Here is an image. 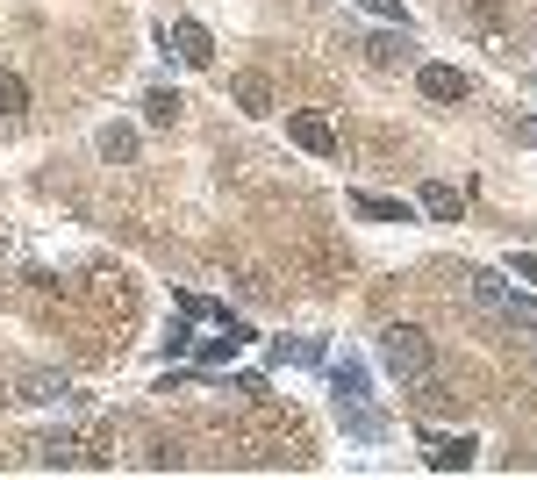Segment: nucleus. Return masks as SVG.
Returning a JSON list of instances; mask_svg holds the SVG:
<instances>
[{
  "label": "nucleus",
  "instance_id": "obj_1",
  "mask_svg": "<svg viewBox=\"0 0 537 480\" xmlns=\"http://www.w3.org/2000/svg\"><path fill=\"white\" fill-rule=\"evenodd\" d=\"M459 280H466V294L480 301V309H495V316H502L509 330H523V337H537V301H530V294H516L509 280H495V273H487V266H466Z\"/></svg>",
  "mask_w": 537,
  "mask_h": 480
},
{
  "label": "nucleus",
  "instance_id": "obj_2",
  "mask_svg": "<svg viewBox=\"0 0 537 480\" xmlns=\"http://www.w3.org/2000/svg\"><path fill=\"white\" fill-rule=\"evenodd\" d=\"M380 366L394 373V380H430L437 373V359H430V337L416 330V323H394V330H380Z\"/></svg>",
  "mask_w": 537,
  "mask_h": 480
},
{
  "label": "nucleus",
  "instance_id": "obj_3",
  "mask_svg": "<svg viewBox=\"0 0 537 480\" xmlns=\"http://www.w3.org/2000/svg\"><path fill=\"white\" fill-rule=\"evenodd\" d=\"M287 137H294L301 151H316V158H337V122L316 115V108H294V115H287Z\"/></svg>",
  "mask_w": 537,
  "mask_h": 480
},
{
  "label": "nucleus",
  "instance_id": "obj_4",
  "mask_svg": "<svg viewBox=\"0 0 537 480\" xmlns=\"http://www.w3.org/2000/svg\"><path fill=\"white\" fill-rule=\"evenodd\" d=\"M15 395H22V402H36V409H51V402H65V395H72V380H65V373L29 366V373H15Z\"/></svg>",
  "mask_w": 537,
  "mask_h": 480
},
{
  "label": "nucleus",
  "instance_id": "obj_5",
  "mask_svg": "<svg viewBox=\"0 0 537 480\" xmlns=\"http://www.w3.org/2000/svg\"><path fill=\"white\" fill-rule=\"evenodd\" d=\"M230 101L244 108V115H273L280 101H273V79H265V72H237L230 79Z\"/></svg>",
  "mask_w": 537,
  "mask_h": 480
},
{
  "label": "nucleus",
  "instance_id": "obj_6",
  "mask_svg": "<svg viewBox=\"0 0 537 480\" xmlns=\"http://www.w3.org/2000/svg\"><path fill=\"white\" fill-rule=\"evenodd\" d=\"M172 43H179V58H187V65H215V36H208L194 15H179V22H172Z\"/></svg>",
  "mask_w": 537,
  "mask_h": 480
},
{
  "label": "nucleus",
  "instance_id": "obj_7",
  "mask_svg": "<svg viewBox=\"0 0 537 480\" xmlns=\"http://www.w3.org/2000/svg\"><path fill=\"white\" fill-rule=\"evenodd\" d=\"M416 86H423V101H466V72L459 65H423Z\"/></svg>",
  "mask_w": 537,
  "mask_h": 480
},
{
  "label": "nucleus",
  "instance_id": "obj_8",
  "mask_svg": "<svg viewBox=\"0 0 537 480\" xmlns=\"http://www.w3.org/2000/svg\"><path fill=\"white\" fill-rule=\"evenodd\" d=\"M337 416H344L351 438H366V445H380V438H387V416L373 409V395H366V402H337Z\"/></svg>",
  "mask_w": 537,
  "mask_h": 480
},
{
  "label": "nucleus",
  "instance_id": "obj_9",
  "mask_svg": "<svg viewBox=\"0 0 537 480\" xmlns=\"http://www.w3.org/2000/svg\"><path fill=\"white\" fill-rule=\"evenodd\" d=\"M351 215H366V223H416L409 201H387V194H366V187L351 194Z\"/></svg>",
  "mask_w": 537,
  "mask_h": 480
},
{
  "label": "nucleus",
  "instance_id": "obj_10",
  "mask_svg": "<svg viewBox=\"0 0 537 480\" xmlns=\"http://www.w3.org/2000/svg\"><path fill=\"white\" fill-rule=\"evenodd\" d=\"M416 208L430 215V223H459V208H466V201H459V187H452V180H430V187L416 194Z\"/></svg>",
  "mask_w": 537,
  "mask_h": 480
},
{
  "label": "nucleus",
  "instance_id": "obj_11",
  "mask_svg": "<svg viewBox=\"0 0 537 480\" xmlns=\"http://www.w3.org/2000/svg\"><path fill=\"white\" fill-rule=\"evenodd\" d=\"M473 466V438H430V473H466Z\"/></svg>",
  "mask_w": 537,
  "mask_h": 480
},
{
  "label": "nucleus",
  "instance_id": "obj_12",
  "mask_svg": "<svg viewBox=\"0 0 537 480\" xmlns=\"http://www.w3.org/2000/svg\"><path fill=\"white\" fill-rule=\"evenodd\" d=\"M330 387H337V402H366V366L344 352V359L330 366Z\"/></svg>",
  "mask_w": 537,
  "mask_h": 480
},
{
  "label": "nucleus",
  "instance_id": "obj_13",
  "mask_svg": "<svg viewBox=\"0 0 537 480\" xmlns=\"http://www.w3.org/2000/svg\"><path fill=\"white\" fill-rule=\"evenodd\" d=\"M179 108H187V101H179L172 86H151V94H144V122H151V129H172V122H179Z\"/></svg>",
  "mask_w": 537,
  "mask_h": 480
},
{
  "label": "nucleus",
  "instance_id": "obj_14",
  "mask_svg": "<svg viewBox=\"0 0 537 480\" xmlns=\"http://www.w3.org/2000/svg\"><path fill=\"white\" fill-rule=\"evenodd\" d=\"M101 158H108V165H129V158H137V129H129V122H108V129H101Z\"/></svg>",
  "mask_w": 537,
  "mask_h": 480
},
{
  "label": "nucleus",
  "instance_id": "obj_15",
  "mask_svg": "<svg viewBox=\"0 0 537 480\" xmlns=\"http://www.w3.org/2000/svg\"><path fill=\"white\" fill-rule=\"evenodd\" d=\"M366 51H373V65H409V58H416V51H409V29H401V36H373Z\"/></svg>",
  "mask_w": 537,
  "mask_h": 480
},
{
  "label": "nucleus",
  "instance_id": "obj_16",
  "mask_svg": "<svg viewBox=\"0 0 537 480\" xmlns=\"http://www.w3.org/2000/svg\"><path fill=\"white\" fill-rule=\"evenodd\" d=\"M29 108V86H22V72H8L0 65V115H22Z\"/></svg>",
  "mask_w": 537,
  "mask_h": 480
},
{
  "label": "nucleus",
  "instance_id": "obj_17",
  "mask_svg": "<svg viewBox=\"0 0 537 480\" xmlns=\"http://www.w3.org/2000/svg\"><path fill=\"white\" fill-rule=\"evenodd\" d=\"M509 273H516L523 287H537V258H530V251H516V258H509Z\"/></svg>",
  "mask_w": 537,
  "mask_h": 480
},
{
  "label": "nucleus",
  "instance_id": "obj_18",
  "mask_svg": "<svg viewBox=\"0 0 537 480\" xmlns=\"http://www.w3.org/2000/svg\"><path fill=\"white\" fill-rule=\"evenodd\" d=\"M358 8H373V15H387V22H401V29H409V15H401V0H358Z\"/></svg>",
  "mask_w": 537,
  "mask_h": 480
},
{
  "label": "nucleus",
  "instance_id": "obj_19",
  "mask_svg": "<svg viewBox=\"0 0 537 480\" xmlns=\"http://www.w3.org/2000/svg\"><path fill=\"white\" fill-rule=\"evenodd\" d=\"M516 144H530V151H537V115H523V122H516Z\"/></svg>",
  "mask_w": 537,
  "mask_h": 480
}]
</instances>
